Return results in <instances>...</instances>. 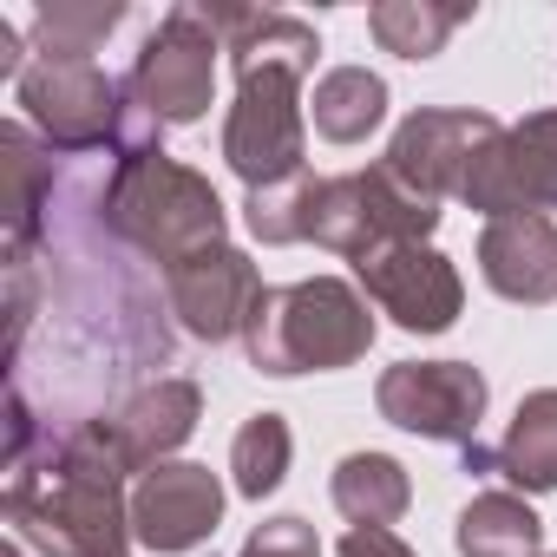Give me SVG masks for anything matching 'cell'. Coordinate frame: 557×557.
<instances>
[{
    "label": "cell",
    "mask_w": 557,
    "mask_h": 557,
    "mask_svg": "<svg viewBox=\"0 0 557 557\" xmlns=\"http://www.w3.org/2000/svg\"><path fill=\"white\" fill-rule=\"evenodd\" d=\"M8 537L47 550V557H125L132 537V498H125V459L106 440V420L73 426L60 446H47V466L8 472Z\"/></svg>",
    "instance_id": "obj_1"
},
{
    "label": "cell",
    "mask_w": 557,
    "mask_h": 557,
    "mask_svg": "<svg viewBox=\"0 0 557 557\" xmlns=\"http://www.w3.org/2000/svg\"><path fill=\"white\" fill-rule=\"evenodd\" d=\"M249 368L269 381H296V374H335L355 368L374 348V315L368 296L342 275H309V283L269 289L243 329Z\"/></svg>",
    "instance_id": "obj_2"
},
{
    "label": "cell",
    "mask_w": 557,
    "mask_h": 557,
    "mask_svg": "<svg viewBox=\"0 0 557 557\" xmlns=\"http://www.w3.org/2000/svg\"><path fill=\"white\" fill-rule=\"evenodd\" d=\"M99 216L112 236H125L138 256H151L164 275L203 249L223 243L230 230V210L223 197L210 190L203 171L151 151V158H119L112 177H106V197H99Z\"/></svg>",
    "instance_id": "obj_3"
},
{
    "label": "cell",
    "mask_w": 557,
    "mask_h": 557,
    "mask_svg": "<svg viewBox=\"0 0 557 557\" xmlns=\"http://www.w3.org/2000/svg\"><path fill=\"white\" fill-rule=\"evenodd\" d=\"M302 66L289 60H249L236 66V106L223 119V158L230 171L262 190V184H283V177H302Z\"/></svg>",
    "instance_id": "obj_4"
},
{
    "label": "cell",
    "mask_w": 557,
    "mask_h": 557,
    "mask_svg": "<svg viewBox=\"0 0 557 557\" xmlns=\"http://www.w3.org/2000/svg\"><path fill=\"white\" fill-rule=\"evenodd\" d=\"M216 53H223V40L203 27V14L184 0V8H171V14L158 21V34L138 47L125 92H132L158 125H197V119L210 112Z\"/></svg>",
    "instance_id": "obj_5"
},
{
    "label": "cell",
    "mask_w": 557,
    "mask_h": 557,
    "mask_svg": "<svg viewBox=\"0 0 557 557\" xmlns=\"http://www.w3.org/2000/svg\"><path fill=\"white\" fill-rule=\"evenodd\" d=\"M21 106H27V125L66 151V158H86L99 145L119 138V106H125V86L106 79L99 60H34L27 79H21Z\"/></svg>",
    "instance_id": "obj_6"
},
{
    "label": "cell",
    "mask_w": 557,
    "mask_h": 557,
    "mask_svg": "<svg viewBox=\"0 0 557 557\" xmlns=\"http://www.w3.org/2000/svg\"><path fill=\"white\" fill-rule=\"evenodd\" d=\"M459 197L498 223V216H544L557 210V106L505 125L466 171Z\"/></svg>",
    "instance_id": "obj_7"
},
{
    "label": "cell",
    "mask_w": 557,
    "mask_h": 557,
    "mask_svg": "<svg viewBox=\"0 0 557 557\" xmlns=\"http://www.w3.org/2000/svg\"><path fill=\"white\" fill-rule=\"evenodd\" d=\"M374 407L400 433L472 446L485 420V374L472 361H394L374 387Z\"/></svg>",
    "instance_id": "obj_8"
},
{
    "label": "cell",
    "mask_w": 557,
    "mask_h": 557,
    "mask_svg": "<svg viewBox=\"0 0 557 557\" xmlns=\"http://www.w3.org/2000/svg\"><path fill=\"white\" fill-rule=\"evenodd\" d=\"M355 275L381 315H394L407 335H446L466 309L459 269L433 249V243H381L368 256H355Z\"/></svg>",
    "instance_id": "obj_9"
},
{
    "label": "cell",
    "mask_w": 557,
    "mask_h": 557,
    "mask_svg": "<svg viewBox=\"0 0 557 557\" xmlns=\"http://www.w3.org/2000/svg\"><path fill=\"white\" fill-rule=\"evenodd\" d=\"M505 125L492 119V112H479V106H420L413 119H400V132H394V145H387V171L407 184V190H420V197H459V184H466V171H472V158L498 138Z\"/></svg>",
    "instance_id": "obj_10"
},
{
    "label": "cell",
    "mask_w": 557,
    "mask_h": 557,
    "mask_svg": "<svg viewBox=\"0 0 557 557\" xmlns=\"http://www.w3.org/2000/svg\"><path fill=\"white\" fill-rule=\"evenodd\" d=\"M164 296H171V315L184 322V335L236 342L269 289H262V269L243 249L216 243V249H203V256H190V262H177L164 275Z\"/></svg>",
    "instance_id": "obj_11"
},
{
    "label": "cell",
    "mask_w": 557,
    "mask_h": 557,
    "mask_svg": "<svg viewBox=\"0 0 557 557\" xmlns=\"http://www.w3.org/2000/svg\"><path fill=\"white\" fill-rule=\"evenodd\" d=\"M223 518V485L210 466H190V459H164L151 472H138L132 485V537L158 557H177V550H197Z\"/></svg>",
    "instance_id": "obj_12"
},
{
    "label": "cell",
    "mask_w": 557,
    "mask_h": 557,
    "mask_svg": "<svg viewBox=\"0 0 557 557\" xmlns=\"http://www.w3.org/2000/svg\"><path fill=\"white\" fill-rule=\"evenodd\" d=\"M197 420H203V387L184 381V374H164V381L138 387V394L106 420V440L119 446L125 472H151V466H164V459L197 433Z\"/></svg>",
    "instance_id": "obj_13"
},
{
    "label": "cell",
    "mask_w": 557,
    "mask_h": 557,
    "mask_svg": "<svg viewBox=\"0 0 557 557\" xmlns=\"http://www.w3.org/2000/svg\"><path fill=\"white\" fill-rule=\"evenodd\" d=\"M479 275L505 302H524V309L557 302V223L550 216H498V223H485Z\"/></svg>",
    "instance_id": "obj_14"
},
{
    "label": "cell",
    "mask_w": 557,
    "mask_h": 557,
    "mask_svg": "<svg viewBox=\"0 0 557 557\" xmlns=\"http://www.w3.org/2000/svg\"><path fill=\"white\" fill-rule=\"evenodd\" d=\"M47 203H53V145H40L21 119H8L0 125V216H8V249H34Z\"/></svg>",
    "instance_id": "obj_15"
},
{
    "label": "cell",
    "mask_w": 557,
    "mask_h": 557,
    "mask_svg": "<svg viewBox=\"0 0 557 557\" xmlns=\"http://www.w3.org/2000/svg\"><path fill=\"white\" fill-rule=\"evenodd\" d=\"M498 479H511V492H557V387L518 400L498 440Z\"/></svg>",
    "instance_id": "obj_16"
},
{
    "label": "cell",
    "mask_w": 557,
    "mask_h": 557,
    "mask_svg": "<svg viewBox=\"0 0 557 557\" xmlns=\"http://www.w3.org/2000/svg\"><path fill=\"white\" fill-rule=\"evenodd\" d=\"M309 119H315V132H322L329 145H361V138H374L381 119H387V79L368 73V66H335V73L315 79Z\"/></svg>",
    "instance_id": "obj_17"
},
{
    "label": "cell",
    "mask_w": 557,
    "mask_h": 557,
    "mask_svg": "<svg viewBox=\"0 0 557 557\" xmlns=\"http://www.w3.org/2000/svg\"><path fill=\"white\" fill-rule=\"evenodd\" d=\"M329 492H335V511H342L355 531H368V524H387V531H394V518L413 505V479H407V466L387 459V453H348V459L335 466Z\"/></svg>",
    "instance_id": "obj_18"
},
{
    "label": "cell",
    "mask_w": 557,
    "mask_h": 557,
    "mask_svg": "<svg viewBox=\"0 0 557 557\" xmlns=\"http://www.w3.org/2000/svg\"><path fill=\"white\" fill-rule=\"evenodd\" d=\"M459 557H544V524L524 492H479L453 524Z\"/></svg>",
    "instance_id": "obj_19"
},
{
    "label": "cell",
    "mask_w": 557,
    "mask_h": 557,
    "mask_svg": "<svg viewBox=\"0 0 557 557\" xmlns=\"http://www.w3.org/2000/svg\"><path fill=\"white\" fill-rule=\"evenodd\" d=\"M466 21L472 8H440V0H381V8H368V34L381 40V53H400V60L446 53V40Z\"/></svg>",
    "instance_id": "obj_20"
},
{
    "label": "cell",
    "mask_w": 557,
    "mask_h": 557,
    "mask_svg": "<svg viewBox=\"0 0 557 557\" xmlns=\"http://www.w3.org/2000/svg\"><path fill=\"white\" fill-rule=\"evenodd\" d=\"M119 21H125V0H47L34 14V40L47 60H92Z\"/></svg>",
    "instance_id": "obj_21"
},
{
    "label": "cell",
    "mask_w": 557,
    "mask_h": 557,
    "mask_svg": "<svg viewBox=\"0 0 557 557\" xmlns=\"http://www.w3.org/2000/svg\"><path fill=\"white\" fill-rule=\"evenodd\" d=\"M289 453H296V440H289V420H283V413H249L243 433L230 440L236 492H243V498H269L275 485L289 479Z\"/></svg>",
    "instance_id": "obj_22"
},
{
    "label": "cell",
    "mask_w": 557,
    "mask_h": 557,
    "mask_svg": "<svg viewBox=\"0 0 557 557\" xmlns=\"http://www.w3.org/2000/svg\"><path fill=\"white\" fill-rule=\"evenodd\" d=\"M315 190H322V177H283V184H262V190H249L243 197V223H249V236L256 243H269V249H283V243H309V230H315Z\"/></svg>",
    "instance_id": "obj_23"
},
{
    "label": "cell",
    "mask_w": 557,
    "mask_h": 557,
    "mask_svg": "<svg viewBox=\"0 0 557 557\" xmlns=\"http://www.w3.org/2000/svg\"><path fill=\"white\" fill-rule=\"evenodd\" d=\"M236 557H322V537H315V524H309V518L283 511V518H262Z\"/></svg>",
    "instance_id": "obj_24"
},
{
    "label": "cell",
    "mask_w": 557,
    "mask_h": 557,
    "mask_svg": "<svg viewBox=\"0 0 557 557\" xmlns=\"http://www.w3.org/2000/svg\"><path fill=\"white\" fill-rule=\"evenodd\" d=\"M27 322H34V256L8 249V361H21Z\"/></svg>",
    "instance_id": "obj_25"
},
{
    "label": "cell",
    "mask_w": 557,
    "mask_h": 557,
    "mask_svg": "<svg viewBox=\"0 0 557 557\" xmlns=\"http://www.w3.org/2000/svg\"><path fill=\"white\" fill-rule=\"evenodd\" d=\"M335 557H413V544L400 531H387V524H368V531H348L335 544Z\"/></svg>",
    "instance_id": "obj_26"
},
{
    "label": "cell",
    "mask_w": 557,
    "mask_h": 557,
    "mask_svg": "<svg viewBox=\"0 0 557 557\" xmlns=\"http://www.w3.org/2000/svg\"><path fill=\"white\" fill-rule=\"evenodd\" d=\"M0 557H27V544H21V537H8V550H0Z\"/></svg>",
    "instance_id": "obj_27"
},
{
    "label": "cell",
    "mask_w": 557,
    "mask_h": 557,
    "mask_svg": "<svg viewBox=\"0 0 557 557\" xmlns=\"http://www.w3.org/2000/svg\"><path fill=\"white\" fill-rule=\"evenodd\" d=\"M550 557H557V550H550Z\"/></svg>",
    "instance_id": "obj_28"
}]
</instances>
